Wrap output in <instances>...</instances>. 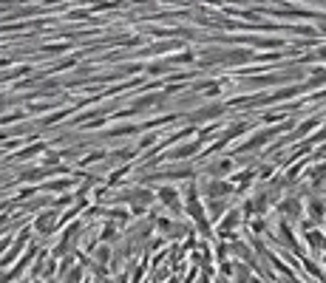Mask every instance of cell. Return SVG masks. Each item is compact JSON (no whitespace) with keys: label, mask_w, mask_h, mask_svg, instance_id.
<instances>
[{"label":"cell","mask_w":326,"mask_h":283,"mask_svg":"<svg viewBox=\"0 0 326 283\" xmlns=\"http://www.w3.org/2000/svg\"><path fill=\"white\" fill-rule=\"evenodd\" d=\"M272 133H275V130H261V133H255L250 142H244V145H241V150H255L258 145H264V142H267Z\"/></svg>","instance_id":"obj_1"},{"label":"cell","mask_w":326,"mask_h":283,"mask_svg":"<svg viewBox=\"0 0 326 283\" xmlns=\"http://www.w3.org/2000/svg\"><path fill=\"white\" fill-rule=\"evenodd\" d=\"M37 229H40V232H54V212H43V215H40V218H37Z\"/></svg>","instance_id":"obj_2"},{"label":"cell","mask_w":326,"mask_h":283,"mask_svg":"<svg viewBox=\"0 0 326 283\" xmlns=\"http://www.w3.org/2000/svg\"><path fill=\"white\" fill-rule=\"evenodd\" d=\"M221 113V105H210V108H202L199 113H193V122H204V119H213Z\"/></svg>","instance_id":"obj_3"},{"label":"cell","mask_w":326,"mask_h":283,"mask_svg":"<svg viewBox=\"0 0 326 283\" xmlns=\"http://www.w3.org/2000/svg\"><path fill=\"white\" fill-rule=\"evenodd\" d=\"M227 190H230V184H224V181H210V187H207L210 196H224Z\"/></svg>","instance_id":"obj_4"},{"label":"cell","mask_w":326,"mask_h":283,"mask_svg":"<svg viewBox=\"0 0 326 283\" xmlns=\"http://www.w3.org/2000/svg\"><path fill=\"white\" fill-rule=\"evenodd\" d=\"M230 167H232L230 162H216V164H213V167H210V173H216V176H224V173H227V170H230Z\"/></svg>","instance_id":"obj_5"},{"label":"cell","mask_w":326,"mask_h":283,"mask_svg":"<svg viewBox=\"0 0 326 283\" xmlns=\"http://www.w3.org/2000/svg\"><path fill=\"white\" fill-rule=\"evenodd\" d=\"M284 212H290V215H298V212H301V207H298L295 198H292V201H284Z\"/></svg>","instance_id":"obj_6"},{"label":"cell","mask_w":326,"mask_h":283,"mask_svg":"<svg viewBox=\"0 0 326 283\" xmlns=\"http://www.w3.org/2000/svg\"><path fill=\"white\" fill-rule=\"evenodd\" d=\"M312 215H315V218L323 215V204H320V201H312Z\"/></svg>","instance_id":"obj_7"},{"label":"cell","mask_w":326,"mask_h":283,"mask_svg":"<svg viewBox=\"0 0 326 283\" xmlns=\"http://www.w3.org/2000/svg\"><path fill=\"white\" fill-rule=\"evenodd\" d=\"M210 210H213V215H221V212H224V204H221V201H210Z\"/></svg>","instance_id":"obj_8"}]
</instances>
